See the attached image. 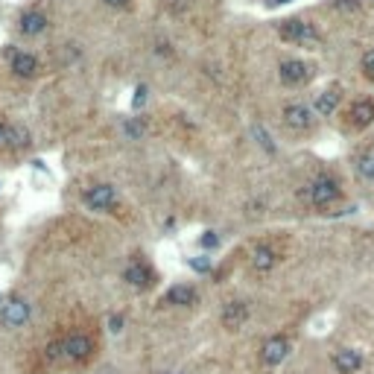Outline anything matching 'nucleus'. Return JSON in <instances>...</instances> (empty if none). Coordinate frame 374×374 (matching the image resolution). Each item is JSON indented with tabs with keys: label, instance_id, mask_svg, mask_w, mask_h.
Segmentation results:
<instances>
[{
	"label": "nucleus",
	"instance_id": "obj_1",
	"mask_svg": "<svg viewBox=\"0 0 374 374\" xmlns=\"http://www.w3.org/2000/svg\"><path fill=\"white\" fill-rule=\"evenodd\" d=\"M50 366H68V369H79L88 366L97 357V339L91 331L85 327H73V331L62 334L59 339H53L44 351Z\"/></svg>",
	"mask_w": 374,
	"mask_h": 374
},
{
	"label": "nucleus",
	"instance_id": "obj_2",
	"mask_svg": "<svg viewBox=\"0 0 374 374\" xmlns=\"http://www.w3.org/2000/svg\"><path fill=\"white\" fill-rule=\"evenodd\" d=\"M304 199L310 202L313 208H327V205H334L342 199V184H339L334 175H316V179L304 187Z\"/></svg>",
	"mask_w": 374,
	"mask_h": 374
},
{
	"label": "nucleus",
	"instance_id": "obj_3",
	"mask_svg": "<svg viewBox=\"0 0 374 374\" xmlns=\"http://www.w3.org/2000/svg\"><path fill=\"white\" fill-rule=\"evenodd\" d=\"M292 354V339L287 334H272L260 342V362L266 369H278Z\"/></svg>",
	"mask_w": 374,
	"mask_h": 374
},
{
	"label": "nucleus",
	"instance_id": "obj_4",
	"mask_svg": "<svg viewBox=\"0 0 374 374\" xmlns=\"http://www.w3.org/2000/svg\"><path fill=\"white\" fill-rule=\"evenodd\" d=\"M82 202L91 208V211H97V214H112L114 208H117V190L112 184H105V182H100V184H91V187H85V193H82Z\"/></svg>",
	"mask_w": 374,
	"mask_h": 374
},
{
	"label": "nucleus",
	"instance_id": "obj_5",
	"mask_svg": "<svg viewBox=\"0 0 374 374\" xmlns=\"http://www.w3.org/2000/svg\"><path fill=\"white\" fill-rule=\"evenodd\" d=\"M249 319H251V301L249 299H231L223 304V310H219V325H223L228 334L246 327Z\"/></svg>",
	"mask_w": 374,
	"mask_h": 374
},
{
	"label": "nucleus",
	"instance_id": "obj_6",
	"mask_svg": "<svg viewBox=\"0 0 374 374\" xmlns=\"http://www.w3.org/2000/svg\"><path fill=\"white\" fill-rule=\"evenodd\" d=\"M278 36L290 44H304V47H313L319 41V32L313 29V24H307L301 18H290V21H281L278 27Z\"/></svg>",
	"mask_w": 374,
	"mask_h": 374
},
{
	"label": "nucleus",
	"instance_id": "obj_7",
	"mask_svg": "<svg viewBox=\"0 0 374 374\" xmlns=\"http://www.w3.org/2000/svg\"><path fill=\"white\" fill-rule=\"evenodd\" d=\"M123 281L129 284L132 290L144 292V290H149L152 284H155V272L149 269V263H147V260L135 258V260H129V263H126V269H123Z\"/></svg>",
	"mask_w": 374,
	"mask_h": 374
},
{
	"label": "nucleus",
	"instance_id": "obj_8",
	"mask_svg": "<svg viewBox=\"0 0 374 374\" xmlns=\"http://www.w3.org/2000/svg\"><path fill=\"white\" fill-rule=\"evenodd\" d=\"M331 362H334L336 374H360L362 366H366V357H362V351H360V348L342 345V348H334Z\"/></svg>",
	"mask_w": 374,
	"mask_h": 374
},
{
	"label": "nucleus",
	"instance_id": "obj_9",
	"mask_svg": "<svg viewBox=\"0 0 374 374\" xmlns=\"http://www.w3.org/2000/svg\"><path fill=\"white\" fill-rule=\"evenodd\" d=\"M29 316H32V307L27 299H9L0 304V325H6V327H21V325H27L29 322Z\"/></svg>",
	"mask_w": 374,
	"mask_h": 374
},
{
	"label": "nucleus",
	"instance_id": "obj_10",
	"mask_svg": "<svg viewBox=\"0 0 374 374\" xmlns=\"http://www.w3.org/2000/svg\"><path fill=\"white\" fill-rule=\"evenodd\" d=\"M278 73H281V82L287 88H299V85H304L307 79H310L313 68L307 62H301V59H287V62H281Z\"/></svg>",
	"mask_w": 374,
	"mask_h": 374
},
{
	"label": "nucleus",
	"instance_id": "obj_11",
	"mask_svg": "<svg viewBox=\"0 0 374 374\" xmlns=\"http://www.w3.org/2000/svg\"><path fill=\"white\" fill-rule=\"evenodd\" d=\"M249 266L255 275H269L275 266H278V251H275L269 243H260L251 249V255H249Z\"/></svg>",
	"mask_w": 374,
	"mask_h": 374
},
{
	"label": "nucleus",
	"instance_id": "obj_12",
	"mask_svg": "<svg viewBox=\"0 0 374 374\" xmlns=\"http://www.w3.org/2000/svg\"><path fill=\"white\" fill-rule=\"evenodd\" d=\"M284 126L292 129V132H307L313 126V112L301 103H290L284 108Z\"/></svg>",
	"mask_w": 374,
	"mask_h": 374
},
{
	"label": "nucleus",
	"instance_id": "obj_13",
	"mask_svg": "<svg viewBox=\"0 0 374 374\" xmlns=\"http://www.w3.org/2000/svg\"><path fill=\"white\" fill-rule=\"evenodd\" d=\"M9 64H12V73L21 76V79H32L38 73V59L24 50H9Z\"/></svg>",
	"mask_w": 374,
	"mask_h": 374
},
{
	"label": "nucleus",
	"instance_id": "obj_14",
	"mask_svg": "<svg viewBox=\"0 0 374 374\" xmlns=\"http://www.w3.org/2000/svg\"><path fill=\"white\" fill-rule=\"evenodd\" d=\"M18 29H21V36L36 38L47 29V15H44L41 9H27V12L18 18Z\"/></svg>",
	"mask_w": 374,
	"mask_h": 374
},
{
	"label": "nucleus",
	"instance_id": "obj_15",
	"mask_svg": "<svg viewBox=\"0 0 374 374\" xmlns=\"http://www.w3.org/2000/svg\"><path fill=\"white\" fill-rule=\"evenodd\" d=\"M196 301H199V292L190 284H175L164 295V304H170V307H193Z\"/></svg>",
	"mask_w": 374,
	"mask_h": 374
},
{
	"label": "nucleus",
	"instance_id": "obj_16",
	"mask_svg": "<svg viewBox=\"0 0 374 374\" xmlns=\"http://www.w3.org/2000/svg\"><path fill=\"white\" fill-rule=\"evenodd\" d=\"M348 117H351V126H354V129L371 126L374 123V103L371 100H357L354 105H351Z\"/></svg>",
	"mask_w": 374,
	"mask_h": 374
},
{
	"label": "nucleus",
	"instance_id": "obj_17",
	"mask_svg": "<svg viewBox=\"0 0 374 374\" xmlns=\"http://www.w3.org/2000/svg\"><path fill=\"white\" fill-rule=\"evenodd\" d=\"M339 100H342V91H339V88H325L322 94H316L313 112H316V114H334L336 105H339Z\"/></svg>",
	"mask_w": 374,
	"mask_h": 374
},
{
	"label": "nucleus",
	"instance_id": "obj_18",
	"mask_svg": "<svg viewBox=\"0 0 374 374\" xmlns=\"http://www.w3.org/2000/svg\"><path fill=\"white\" fill-rule=\"evenodd\" d=\"M29 129L27 126H21V123H12L9 126V135H6V147H12V149H27L29 147Z\"/></svg>",
	"mask_w": 374,
	"mask_h": 374
},
{
	"label": "nucleus",
	"instance_id": "obj_19",
	"mask_svg": "<svg viewBox=\"0 0 374 374\" xmlns=\"http://www.w3.org/2000/svg\"><path fill=\"white\" fill-rule=\"evenodd\" d=\"M354 170H357V175L362 182H374V149L362 152V155L357 158V164H354Z\"/></svg>",
	"mask_w": 374,
	"mask_h": 374
},
{
	"label": "nucleus",
	"instance_id": "obj_20",
	"mask_svg": "<svg viewBox=\"0 0 374 374\" xmlns=\"http://www.w3.org/2000/svg\"><path fill=\"white\" fill-rule=\"evenodd\" d=\"M251 132H255V138L260 140V147H263V149H266V152H275V144H272V138L266 135V132H263V126H255Z\"/></svg>",
	"mask_w": 374,
	"mask_h": 374
},
{
	"label": "nucleus",
	"instance_id": "obj_21",
	"mask_svg": "<svg viewBox=\"0 0 374 374\" xmlns=\"http://www.w3.org/2000/svg\"><path fill=\"white\" fill-rule=\"evenodd\" d=\"M123 132H126L129 138H135V140H138L140 135H144V123H140V120H129V123L123 126Z\"/></svg>",
	"mask_w": 374,
	"mask_h": 374
},
{
	"label": "nucleus",
	"instance_id": "obj_22",
	"mask_svg": "<svg viewBox=\"0 0 374 374\" xmlns=\"http://www.w3.org/2000/svg\"><path fill=\"white\" fill-rule=\"evenodd\" d=\"M360 64H362V73H366L369 79L374 82V50H369L366 56H362V62H360Z\"/></svg>",
	"mask_w": 374,
	"mask_h": 374
},
{
	"label": "nucleus",
	"instance_id": "obj_23",
	"mask_svg": "<svg viewBox=\"0 0 374 374\" xmlns=\"http://www.w3.org/2000/svg\"><path fill=\"white\" fill-rule=\"evenodd\" d=\"M123 322H126V319L120 316V313H114L112 319H108V331H112V334H120V331H123Z\"/></svg>",
	"mask_w": 374,
	"mask_h": 374
},
{
	"label": "nucleus",
	"instance_id": "obj_24",
	"mask_svg": "<svg viewBox=\"0 0 374 374\" xmlns=\"http://www.w3.org/2000/svg\"><path fill=\"white\" fill-rule=\"evenodd\" d=\"M190 266H193L196 272H208V269H211V260H208V258L202 255V258H193V260H190Z\"/></svg>",
	"mask_w": 374,
	"mask_h": 374
},
{
	"label": "nucleus",
	"instance_id": "obj_25",
	"mask_svg": "<svg viewBox=\"0 0 374 374\" xmlns=\"http://www.w3.org/2000/svg\"><path fill=\"white\" fill-rule=\"evenodd\" d=\"M6 135H9V123L6 120H0V147L6 144Z\"/></svg>",
	"mask_w": 374,
	"mask_h": 374
},
{
	"label": "nucleus",
	"instance_id": "obj_26",
	"mask_svg": "<svg viewBox=\"0 0 374 374\" xmlns=\"http://www.w3.org/2000/svg\"><path fill=\"white\" fill-rule=\"evenodd\" d=\"M103 3L112 9H123V6H129V0H103Z\"/></svg>",
	"mask_w": 374,
	"mask_h": 374
},
{
	"label": "nucleus",
	"instance_id": "obj_27",
	"mask_svg": "<svg viewBox=\"0 0 374 374\" xmlns=\"http://www.w3.org/2000/svg\"><path fill=\"white\" fill-rule=\"evenodd\" d=\"M202 243H205L208 249H211V246H216V243H219V240L214 237V231H208V234H205V240H202Z\"/></svg>",
	"mask_w": 374,
	"mask_h": 374
},
{
	"label": "nucleus",
	"instance_id": "obj_28",
	"mask_svg": "<svg viewBox=\"0 0 374 374\" xmlns=\"http://www.w3.org/2000/svg\"><path fill=\"white\" fill-rule=\"evenodd\" d=\"M144 97H147V88H138V97H135V105L144 103Z\"/></svg>",
	"mask_w": 374,
	"mask_h": 374
},
{
	"label": "nucleus",
	"instance_id": "obj_29",
	"mask_svg": "<svg viewBox=\"0 0 374 374\" xmlns=\"http://www.w3.org/2000/svg\"><path fill=\"white\" fill-rule=\"evenodd\" d=\"M269 6H281V3H287V0H266Z\"/></svg>",
	"mask_w": 374,
	"mask_h": 374
},
{
	"label": "nucleus",
	"instance_id": "obj_30",
	"mask_svg": "<svg viewBox=\"0 0 374 374\" xmlns=\"http://www.w3.org/2000/svg\"><path fill=\"white\" fill-rule=\"evenodd\" d=\"M167 374H187V371H167Z\"/></svg>",
	"mask_w": 374,
	"mask_h": 374
},
{
	"label": "nucleus",
	"instance_id": "obj_31",
	"mask_svg": "<svg viewBox=\"0 0 374 374\" xmlns=\"http://www.w3.org/2000/svg\"><path fill=\"white\" fill-rule=\"evenodd\" d=\"M100 374H114V371H100Z\"/></svg>",
	"mask_w": 374,
	"mask_h": 374
}]
</instances>
